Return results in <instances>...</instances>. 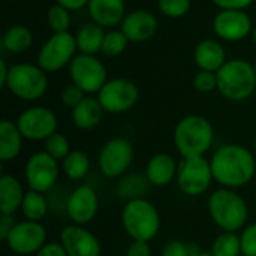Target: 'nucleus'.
Here are the masks:
<instances>
[{
  "label": "nucleus",
  "instance_id": "obj_1",
  "mask_svg": "<svg viewBox=\"0 0 256 256\" xmlns=\"http://www.w3.org/2000/svg\"><path fill=\"white\" fill-rule=\"evenodd\" d=\"M214 182L220 188L240 189L249 184L256 172V156L240 144L220 146L210 159Z\"/></svg>",
  "mask_w": 256,
  "mask_h": 256
},
{
  "label": "nucleus",
  "instance_id": "obj_2",
  "mask_svg": "<svg viewBox=\"0 0 256 256\" xmlns=\"http://www.w3.org/2000/svg\"><path fill=\"white\" fill-rule=\"evenodd\" d=\"M208 214L222 232H238L249 220V207L234 189L219 188L208 196Z\"/></svg>",
  "mask_w": 256,
  "mask_h": 256
},
{
  "label": "nucleus",
  "instance_id": "obj_3",
  "mask_svg": "<svg viewBox=\"0 0 256 256\" xmlns=\"http://www.w3.org/2000/svg\"><path fill=\"white\" fill-rule=\"evenodd\" d=\"M213 142V124L202 116H186L174 129V146L182 159L204 156L212 148Z\"/></svg>",
  "mask_w": 256,
  "mask_h": 256
},
{
  "label": "nucleus",
  "instance_id": "obj_4",
  "mask_svg": "<svg viewBox=\"0 0 256 256\" xmlns=\"http://www.w3.org/2000/svg\"><path fill=\"white\" fill-rule=\"evenodd\" d=\"M122 225L132 240L152 242L160 230V214L156 206L146 200L136 198L126 201L122 210Z\"/></svg>",
  "mask_w": 256,
  "mask_h": 256
},
{
  "label": "nucleus",
  "instance_id": "obj_5",
  "mask_svg": "<svg viewBox=\"0 0 256 256\" xmlns=\"http://www.w3.org/2000/svg\"><path fill=\"white\" fill-rule=\"evenodd\" d=\"M218 90L230 100L248 99L256 88L255 68L240 58L228 60L218 72Z\"/></svg>",
  "mask_w": 256,
  "mask_h": 256
},
{
  "label": "nucleus",
  "instance_id": "obj_6",
  "mask_svg": "<svg viewBox=\"0 0 256 256\" xmlns=\"http://www.w3.org/2000/svg\"><path fill=\"white\" fill-rule=\"evenodd\" d=\"M6 87L12 94L22 100H36L48 88V78L42 68L33 64H12Z\"/></svg>",
  "mask_w": 256,
  "mask_h": 256
},
{
  "label": "nucleus",
  "instance_id": "obj_7",
  "mask_svg": "<svg viewBox=\"0 0 256 256\" xmlns=\"http://www.w3.org/2000/svg\"><path fill=\"white\" fill-rule=\"evenodd\" d=\"M176 180L182 194L188 196L204 195L214 182L210 160H207L204 156L182 159Z\"/></svg>",
  "mask_w": 256,
  "mask_h": 256
},
{
  "label": "nucleus",
  "instance_id": "obj_8",
  "mask_svg": "<svg viewBox=\"0 0 256 256\" xmlns=\"http://www.w3.org/2000/svg\"><path fill=\"white\" fill-rule=\"evenodd\" d=\"M26 183L30 190L46 194L54 189L60 176V165L45 150L33 153L24 166Z\"/></svg>",
  "mask_w": 256,
  "mask_h": 256
},
{
  "label": "nucleus",
  "instance_id": "obj_9",
  "mask_svg": "<svg viewBox=\"0 0 256 256\" xmlns=\"http://www.w3.org/2000/svg\"><path fill=\"white\" fill-rule=\"evenodd\" d=\"M134 156V147L126 138H112L106 141L99 152V171L106 178L123 177L130 168Z\"/></svg>",
  "mask_w": 256,
  "mask_h": 256
},
{
  "label": "nucleus",
  "instance_id": "obj_10",
  "mask_svg": "<svg viewBox=\"0 0 256 256\" xmlns=\"http://www.w3.org/2000/svg\"><path fill=\"white\" fill-rule=\"evenodd\" d=\"M4 243L14 255H36L48 243L46 230L40 222H16V225L4 238Z\"/></svg>",
  "mask_w": 256,
  "mask_h": 256
},
{
  "label": "nucleus",
  "instance_id": "obj_11",
  "mask_svg": "<svg viewBox=\"0 0 256 256\" xmlns=\"http://www.w3.org/2000/svg\"><path fill=\"white\" fill-rule=\"evenodd\" d=\"M140 98L138 87L124 78H114L106 81V84L98 93V100L102 108L111 114L126 112L135 106Z\"/></svg>",
  "mask_w": 256,
  "mask_h": 256
},
{
  "label": "nucleus",
  "instance_id": "obj_12",
  "mask_svg": "<svg viewBox=\"0 0 256 256\" xmlns=\"http://www.w3.org/2000/svg\"><path fill=\"white\" fill-rule=\"evenodd\" d=\"M16 126L24 140L45 141L57 132V117L45 106H33L18 116Z\"/></svg>",
  "mask_w": 256,
  "mask_h": 256
},
{
  "label": "nucleus",
  "instance_id": "obj_13",
  "mask_svg": "<svg viewBox=\"0 0 256 256\" xmlns=\"http://www.w3.org/2000/svg\"><path fill=\"white\" fill-rule=\"evenodd\" d=\"M76 48V39L70 33L64 32L52 34L39 51V68L45 72H56L62 69L72 60Z\"/></svg>",
  "mask_w": 256,
  "mask_h": 256
},
{
  "label": "nucleus",
  "instance_id": "obj_14",
  "mask_svg": "<svg viewBox=\"0 0 256 256\" xmlns=\"http://www.w3.org/2000/svg\"><path fill=\"white\" fill-rule=\"evenodd\" d=\"M70 78L84 93H99L106 84V69L96 57L81 54L70 63Z\"/></svg>",
  "mask_w": 256,
  "mask_h": 256
},
{
  "label": "nucleus",
  "instance_id": "obj_15",
  "mask_svg": "<svg viewBox=\"0 0 256 256\" xmlns=\"http://www.w3.org/2000/svg\"><path fill=\"white\" fill-rule=\"evenodd\" d=\"M64 210L72 224L86 226L96 218L99 210V198L96 190L88 184L75 188L66 200Z\"/></svg>",
  "mask_w": 256,
  "mask_h": 256
},
{
  "label": "nucleus",
  "instance_id": "obj_16",
  "mask_svg": "<svg viewBox=\"0 0 256 256\" xmlns=\"http://www.w3.org/2000/svg\"><path fill=\"white\" fill-rule=\"evenodd\" d=\"M60 244L68 256H102L98 237L82 225H68L60 232Z\"/></svg>",
  "mask_w": 256,
  "mask_h": 256
},
{
  "label": "nucleus",
  "instance_id": "obj_17",
  "mask_svg": "<svg viewBox=\"0 0 256 256\" xmlns=\"http://www.w3.org/2000/svg\"><path fill=\"white\" fill-rule=\"evenodd\" d=\"M213 28L225 40H240L250 33L252 21L242 9H222L213 21Z\"/></svg>",
  "mask_w": 256,
  "mask_h": 256
},
{
  "label": "nucleus",
  "instance_id": "obj_18",
  "mask_svg": "<svg viewBox=\"0 0 256 256\" xmlns=\"http://www.w3.org/2000/svg\"><path fill=\"white\" fill-rule=\"evenodd\" d=\"M158 20L147 9H136L122 21V32L129 40L142 42L156 34Z\"/></svg>",
  "mask_w": 256,
  "mask_h": 256
},
{
  "label": "nucleus",
  "instance_id": "obj_19",
  "mask_svg": "<svg viewBox=\"0 0 256 256\" xmlns=\"http://www.w3.org/2000/svg\"><path fill=\"white\" fill-rule=\"evenodd\" d=\"M177 172H178L177 160L168 153H158L148 159L144 176L147 177L152 186L165 188L174 178H177Z\"/></svg>",
  "mask_w": 256,
  "mask_h": 256
},
{
  "label": "nucleus",
  "instance_id": "obj_20",
  "mask_svg": "<svg viewBox=\"0 0 256 256\" xmlns=\"http://www.w3.org/2000/svg\"><path fill=\"white\" fill-rule=\"evenodd\" d=\"M88 12L92 20L102 27H114L124 18L123 0H90Z\"/></svg>",
  "mask_w": 256,
  "mask_h": 256
},
{
  "label": "nucleus",
  "instance_id": "obj_21",
  "mask_svg": "<svg viewBox=\"0 0 256 256\" xmlns=\"http://www.w3.org/2000/svg\"><path fill=\"white\" fill-rule=\"evenodd\" d=\"M24 196L26 192L16 177L10 174H3L0 177V212L3 214H15L21 210Z\"/></svg>",
  "mask_w": 256,
  "mask_h": 256
},
{
  "label": "nucleus",
  "instance_id": "obj_22",
  "mask_svg": "<svg viewBox=\"0 0 256 256\" xmlns=\"http://www.w3.org/2000/svg\"><path fill=\"white\" fill-rule=\"evenodd\" d=\"M22 140L16 123L10 120L0 122V160L3 164L12 162L18 158L22 148Z\"/></svg>",
  "mask_w": 256,
  "mask_h": 256
},
{
  "label": "nucleus",
  "instance_id": "obj_23",
  "mask_svg": "<svg viewBox=\"0 0 256 256\" xmlns=\"http://www.w3.org/2000/svg\"><path fill=\"white\" fill-rule=\"evenodd\" d=\"M104 111L105 110L102 108L98 98H84L72 110L74 124L81 130H92L100 123Z\"/></svg>",
  "mask_w": 256,
  "mask_h": 256
},
{
  "label": "nucleus",
  "instance_id": "obj_24",
  "mask_svg": "<svg viewBox=\"0 0 256 256\" xmlns=\"http://www.w3.org/2000/svg\"><path fill=\"white\" fill-rule=\"evenodd\" d=\"M225 58V50L216 40L206 39L200 42L195 48V62L201 68V70L218 72L226 63Z\"/></svg>",
  "mask_w": 256,
  "mask_h": 256
},
{
  "label": "nucleus",
  "instance_id": "obj_25",
  "mask_svg": "<svg viewBox=\"0 0 256 256\" xmlns=\"http://www.w3.org/2000/svg\"><path fill=\"white\" fill-rule=\"evenodd\" d=\"M102 26L99 24H86L84 27L80 28V32L76 33L75 39H76V46L82 54H88L93 56L98 51H102V44L105 39Z\"/></svg>",
  "mask_w": 256,
  "mask_h": 256
},
{
  "label": "nucleus",
  "instance_id": "obj_26",
  "mask_svg": "<svg viewBox=\"0 0 256 256\" xmlns=\"http://www.w3.org/2000/svg\"><path fill=\"white\" fill-rule=\"evenodd\" d=\"M148 186H152L146 176L141 174H128L120 178V182L116 186L117 196L132 201L136 198H144V195L148 192Z\"/></svg>",
  "mask_w": 256,
  "mask_h": 256
},
{
  "label": "nucleus",
  "instance_id": "obj_27",
  "mask_svg": "<svg viewBox=\"0 0 256 256\" xmlns=\"http://www.w3.org/2000/svg\"><path fill=\"white\" fill-rule=\"evenodd\" d=\"M90 158L87 153L81 150H72L63 160H62V171L63 174L72 180L80 182L82 180L90 171Z\"/></svg>",
  "mask_w": 256,
  "mask_h": 256
},
{
  "label": "nucleus",
  "instance_id": "obj_28",
  "mask_svg": "<svg viewBox=\"0 0 256 256\" xmlns=\"http://www.w3.org/2000/svg\"><path fill=\"white\" fill-rule=\"evenodd\" d=\"M20 212L22 213L26 220L40 222L48 214V200H46L45 194L34 192V190L26 192V196H24Z\"/></svg>",
  "mask_w": 256,
  "mask_h": 256
},
{
  "label": "nucleus",
  "instance_id": "obj_29",
  "mask_svg": "<svg viewBox=\"0 0 256 256\" xmlns=\"http://www.w3.org/2000/svg\"><path fill=\"white\" fill-rule=\"evenodd\" d=\"M33 42L32 33L24 26H12L3 34V46L10 52H24Z\"/></svg>",
  "mask_w": 256,
  "mask_h": 256
},
{
  "label": "nucleus",
  "instance_id": "obj_30",
  "mask_svg": "<svg viewBox=\"0 0 256 256\" xmlns=\"http://www.w3.org/2000/svg\"><path fill=\"white\" fill-rule=\"evenodd\" d=\"M213 256H243L240 236L237 232H220L212 243Z\"/></svg>",
  "mask_w": 256,
  "mask_h": 256
},
{
  "label": "nucleus",
  "instance_id": "obj_31",
  "mask_svg": "<svg viewBox=\"0 0 256 256\" xmlns=\"http://www.w3.org/2000/svg\"><path fill=\"white\" fill-rule=\"evenodd\" d=\"M44 142H45V152L50 156H52L56 160H58V162H62L72 152L70 150L69 140L63 134H58V132H56L54 135H51Z\"/></svg>",
  "mask_w": 256,
  "mask_h": 256
},
{
  "label": "nucleus",
  "instance_id": "obj_32",
  "mask_svg": "<svg viewBox=\"0 0 256 256\" xmlns=\"http://www.w3.org/2000/svg\"><path fill=\"white\" fill-rule=\"evenodd\" d=\"M128 42L129 39L124 36L123 32H110L105 34V39L102 44V52L108 57H116L126 50Z\"/></svg>",
  "mask_w": 256,
  "mask_h": 256
},
{
  "label": "nucleus",
  "instance_id": "obj_33",
  "mask_svg": "<svg viewBox=\"0 0 256 256\" xmlns=\"http://www.w3.org/2000/svg\"><path fill=\"white\" fill-rule=\"evenodd\" d=\"M48 24L56 33H64L68 32L70 26V16L66 8L60 4H54L48 10Z\"/></svg>",
  "mask_w": 256,
  "mask_h": 256
},
{
  "label": "nucleus",
  "instance_id": "obj_34",
  "mask_svg": "<svg viewBox=\"0 0 256 256\" xmlns=\"http://www.w3.org/2000/svg\"><path fill=\"white\" fill-rule=\"evenodd\" d=\"M159 9L172 18L183 16L190 9V0H159Z\"/></svg>",
  "mask_w": 256,
  "mask_h": 256
},
{
  "label": "nucleus",
  "instance_id": "obj_35",
  "mask_svg": "<svg viewBox=\"0 0 256 256\" xmlns=\"http://www.w3.org/2000/svg\"><path fill=\"white\" fill-rule=\"evenodd\" d=\"M240 244H242V255L256 256V222L242 230Z\"/></svg>",
  "mask_w": 256,
  "mask_h": 256
},
{
  "label": "nucleus",
  "instance_id": "obj_36",
  "mask_svg": "<svg viewBox=\"0 0 256 256\" xmlns=\"http://www.w3.org/2000/svg\"><path fill=\"white\" fill-rule=\"evenodd\" d=\"M194 86L201 93H210L218 88V75L210 70H200L194 78Z\"/></svg>",
  "mask_w": 256,
  "mask_h": 256
},
{
  "label": "nucleus",
  "instance_id": "obj_37",
  "mask_svg": "<svg viewBox=\"0 0 256 256\" xmlns=\"http://www.w3.org/2000/svg\"><path fill=\"white\" fill-rule=\"evenodd\" d=\"M84 98H86V96H84V92H82L78 86H75V84L68 86V87L62 92V102H63V105H66V106H69V108H72V110H74Z\"/></svg>",
  "mask_w": 256,
  "mask_h": 256
},
{
  "label": "nucleus",
  "instance_id": "obj_38",
  "mask_svg": "<svg viewBox=\"0 0 256 256\" xmlns=\"http://www.w3.org/2000/svg\"><path fill=\"white\" fill-rule=\"evenodd\" d=\"M160 256H190L188 243L182 240H170L162 248Z\"/></svg>",
  "mask_w": 256,
  "mask_h": 256
},
{
  "label": "nucleus",
  "instance_id": "obj_39",
  "mask_svg": "<svg viewBox=\"0 0 256 256\" xmlns=\"http://www.w3.org/2000/svg\"><path fill=\"white\" fill-rule=\"evenodd\" d=\"M126 256H152V248L148 242L132 240V243L128 246Z\"/></svg>",
  "mask_w": 256,
  "mask_h": 256
},
{
  "label": "nucleus",
  "instance_id": "obj_40",
  "mask_svg": "<svg viewBox=\"0 0 256 256\" xmlns=\"http://www.w3.org/2000/svg\"><path fill=\"white\" fill-rule=\"evenodd\" d=\"M34 256H68V254L64 252V249L60 244V242L58 243L57 242H50Z\"/></svg>",
  "mask_w": 256,
  "mask_h": 256
},
{
  "label": "nucleus",
  "instance_id": "obj_41",
  "mask_svg": "<svg viewBox=\"0 0 256 256\" xmlns=\"http://www.w3.org/2000/svg\"><path fill=\"white\" fill-rule=\"evenodd\" d=\"M16 225L14 214H3L0 216V238L4 242V238L8 237V234L12 231V228Z\"/></svg>",
  "mask_w": 256,
  "mask_h": 256
},
{
  "label": "nucleus",
  "instance_id": "obj_42",
  "mask_svg": "<svg viewBox=\"0 0 256 256\" xmlns=\"http://www.w3.org/2000/svg\"><path fill=\"white\" fill-rule=\"evenodd\" d=\"M220 9H244L254 0H213Z\"/></svg>",
  "mask_w": 256,
  "mask_h": 256
},
{
  "label": "nucleus",
  "instance_id": "obj_43",
  "mask_svg": "<svg viewBox=\"0 0 256 256\" xmlns=\"http://www.w3.org/2000/svg\"><path fill=\"white\" fill-rule=\"evenodd\" d=\"M57 4L66 8L68 10H76V9H81L84 4H88L90 0H56Z\"/></svg>",
  "mask_w": 256,
  "mask_h": 256
},
{
  "label": "nucleus",
  "instance_id": "obj_44",
  "mask_svg": "<svg viewBox=\"0 0 256 256\" xmlns=\"http://www.w3.org/2000/svg\"><path fill=\"white\" fill-rule=\"evenodd\" d=\"M8 75H9V68L6 64V62L2 58L0 60V87H6Z\"/></svg>",
  "mask_w": 256,
  "mask_h": 256
},
{
  "label": "nucleus",
  "instance_id": "obj_45",
  "mask_svg": "<svg viewBox=\"0 0 256 256\" xmlns=\"http://www.w3.org/2000/svg\"><path fill=\"white\" fill-rule=\"evenodd\" d=\"M195 256H213V255H212V252H204V250H202L201 254H198V255H195Z\"/></svg>",
  "mask_w": 256,
  "mask_h": 256
},
{
  "label": "nucleus",
  "instance_id": "obj_46",
  "mask_svg": "<svg viewBox=\"0 0 256 256\" xmlns=\"http://www.w3.org/2000/svg\"><path fill=\"white\" fill-rule=\"evenodd\" d=\"M254 40H255V44H256V27L254 28Z\"/></svg>",
  "mask_w": 256,
  "mask_h": 256
},
{
  "label": "nucleus",
  "instance_id": "obj_47",
  "mask_svg": "<svg viewBox=\"0 0 256 256\" xmlns=\"http://www.w3.org/2000/svg\"><path fill=\"white\" fill-rule=\"evenodd\" d=\"M254 150H255V156H256V138H255V144H254Z\"/></svg>",
  "mask_w": 256,
  "mask_h": 256
},
{
  "label": "nucleus",
  "instance_id": "obj_48",
  "mask_svg": "<svg viewBox=\"0 0 256 256\" xmlns=\"http://www.w3.org/2000/svg\"><path fill=\"white\" fill-rule=\"evenodd\" d=\"M254 68H255V74H256V62H255V64H254Z\"/></svg>",
  "mask_w": 256,
  "mask_h": 256
},
{
  "label": "nucleus",
  "instance_id": "obj_49",
  "mask_svg": "<svg viewBox=\"0 0 256 256\" xmlns=\"http://www.w3.org/2000/svg\"><path fill=\"white\" fill-rule=\"evenodd\" d=\"M111 256H116V255H111Z\"/></svg>",
  "mask_w": 256,
  "mask_h": 256
},
{
  "label": "nucleus",
  "instance_id": "obj_50",
  "mask_svg": "<svg viewBox=\"0 0 256 256\" xmlns=\"http://www.w3.org/2000/svg\"><path fill=\"white\" fill-rule=\"evenodd\" d=\"M15 256H18V255H15Z\"/></svg>",
  "mask_w": 256,
  "mask_h": 256
}]
</instances>
